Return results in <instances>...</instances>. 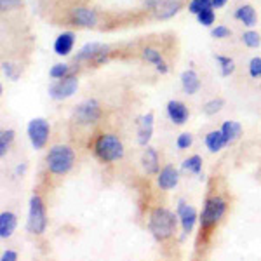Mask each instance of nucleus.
Segmentation results:
<instances>
[{
    "label": "nucleus",
    "mask_w": 261,
    "mask_h": 261,
    "mask_svg": "<svg viewBox=\"0 0 261 261\" xmlns=\"http://www.w3.org/2000/svg\"><path fill=\"white\" fill-rule=\"evenodd\" d=\"M178 220V214L171 213L169 209L155 207L148 216V230L157 241H167L174 235Z\"/></svg>",
    "instance_id": "f257e3e1"
},
{
    "label": "nucleus",
    "mask_w": 261,
    "mask_h": 261,
    "mask_svg": "<svg viewBox=\"0 0 261 261\" xmlns=\"http://www.w3.org/2000/svg\"><path fill=\"white\" fill-rule=\"evenodd\" d=\"M92 150H94V155L101 162H107V164L120 161L124 157V145L119 140V136H115L112 133L99 134L96 138L94 145H92Z\"/></svg>",
    "instance_id": "f03ea898"
},
{
    "label": "nucleus",
    "mask_w": 261,
    "mask_h": 261,
    "mask_svg": "<svg viewBox=\"0 0 261 261\" xmlns=\"http://www.w3.org/2000/svg\"><path fill=\"white\" fill-rule=\"evenodd\" d=\"M75 162V153L68 145H54L45 155V164H47L49 172L56 176L66 174Z\"/></svg>",
    "instance_id": "7ed1b4c3"
},
{
    "label": "nucleus",
    "mask_w": 261,
    "mask_h": 261,
    "mask_svg": "<svg viewBox=\"0 0 261 261\" xmlns=\"http://www.w3.org/2000/svg\"><path fill=\"white\" fill-rule=\"evenodd\" d=\"M226 213V202L221 199V197H209L204 204V209H202L200 214V226L202 230H209L213 226L218 225V221L225 216Z\"/></svg>",
    "instance_id": "20e7f679"
},
{
    "label": "nucleus",
    "mask_w": 261,
    "mask_h": 261,
    "mask_svg": "<svg viewBox=\"0 0 261 261\" xmlns=\"http://www.w3.org/2000/svg\"><path fill=\"white\" fill-rule=\"evenodd\" d=\"M47 228V218H45L44 202L39 195H32L30 199V211H28L27 230L33 235H42Z\"/></svg>",
    "instance_id": "39448f33"
},
{
    "label": "nucleus",
    "mask_w": 261,
    "mask_h": 261,
    "mask_svg": "<svg viewBox=\"0 0 261 261\" xmlns=\"http://www.w3.org/2000/svg\"><path fill=\"white\" fill-rule=\"evenodd\" d=\"M101 119V107L96 99H86L73 110V120L79 125H91Z\"/></svg>",
    "instance_id": "423d86ee"
},
{
    "label": "nucleus",
    "mask_w": 261,
    "mask_h": 261,
    "mask_svg": "<svg viewBox=\"0 0 261 261\" xmlns=\"http://www.w3.org/2000/svg\"><path fill=\"white\" fill-rule=\"evenodd\" d=\"M28 140H30L32 146L35 150H42L49 141V134H50V125L45 119H32L28 122Z\"/></svg>",
    "instance_id": "0eeeda50"
},
{
    "label": "nucleus",
    "mask_w": 261,
    "mask_h": 261,
    "mask_svg": "<svg viewBox=\"0 0 261 261\" xmlns=\"http://www.w3.org/2000/svg\"><path fill=\"white\" fill-rule=\"evenodd\" d=\"M77 87H79V79L75 73H70L66 75L65 79H60L54 84L49 86V96L56 101H61V99H68L71 96L77 92Z\"/></svg>",
    "instance_id": "6e6552de"
},
{
    "label": "nucleus",
    "mask_w": 261,
    "mask_h": 261,
    "mask_svg": "<svg viewBox=\"0 0 261 261\" xmlns=\"http://www.w3.org/2000/svg\"><path fill=\"white\" fill-rule=\"evenodd\" d=\"M176 214H178V218H179L183 233H190V231L193 230V226H195V223H197V218H199V216H197L195 207L188 205L187 202L181 199L178 202V209H176Z\"/></svg>",
    "instance_id": "1a4fd4ad"
},
{
    "label": "nucleus",
    "mask_w": 261,
    "mask_h": 261,
    "mask_svg": "<svg viewBox=\"0 0 261 261\" xmlns=\"http://www.w3.org/2000/svg\"><path fill=\"white\" fill-rule=\"evenodd\" d=\"M71 21L82 28H94L98 24V14L89 7H75L71 11Z\"/></svg>",
    "instance_id": "9d476101"
},
{
    "label": "nucleus",
    "mask_w": 261,
    "mask_h": 261,
    "mask_svg": "<svg viewBox=\"0 0 261 261\" xmlns=\"http://www.w3.org/2000/svg\"><path fill=\"white\" fill-rule=\"evenodd\" d=\"M166 110H167V117H169L174 125H183L185 122L188 120V117H190V112H188L187 105L176 99H171L169 103H167Z\"/></svg>",
    "instance_id": "9b49d317"
},
{
    "label": "nucleus",
    "mask_w": 261,
    "mask_h": 261,
    "mask_svg": "<svg viewBox=\"0 0 261 261\" xmlns=\"http://www.w3.org/2000/svg\"><path fill=\"white\" fill-rule=\"evenodd\" d=\"M178 181H179V172L172 166L162 167L157 174V185L161 190H172L178 185Z\"/></svg>",
    "instance_id": "f8f14e48"
},
{
    "label": "nucleus",
    "mask_w": 261,
    "mask_h": 261,
    "mask_svg": "<svg viewBox=\"0 0 261 261\" xmlns=\"http://www.w3.org/2000/svg\"><path fill=\"white\" fill-rule=\"evenodd\" d=\"M153 134V113H146L138 120V145L148 146Z\"/></svg>",
    "instance_id": "ddd939ff"
},
{
    "label": "nucleus",
    "mask_w": 261,
    "mask_h": 261,
    "mask_svg": "<svg viewBox=\"0 0 261 261\" xmlns=\"http://www.w3.org/2000/svg\"><path fill=\"white\" fill-rule=\"evenodd\" d=\"M73 45H75V33L73 32H63L56 37L53 49L58 56H68L71 50H73Z\"/></svg>",
    "instance_id": "4468645a"
},
{
    "label": "nucleus",
    "mask_w": 261,
    "mask_h": 261,
    "mask_svg": "<svg viewBox=\"0 0 261 261\" xmlns=\"http://www.w3.org/2000/svg\"><path fill=\"white\" fill-rule=\"evenodd\" d=\"M141 166L146 174H150V176L159 174V155H157V151H155V148L146 146L141 155Z\"/></svg>",
    "instance_id": "2eb2a0df"
},
{
    "label": "nucleus",
    "mask_w": 261,
    "mask_h": 261,
    "mask_svg": "<svg viewBox=\"0 0 261 261\" xmlns=\"http://www.w3.org/2000/svg\"><path fill=\"white\" fill-rule=\"evenodd\" d=\"M181 87L185 94H197L200 91V79L193 70H185L181 73Z\"/></svg>",
    "instance_id": "dca6fc26"
},
{
    "label": "nucleus",
    "mask_w": 261,
    "mask_h": 261,
    "mask_svg": "<svg viewBox=\"0 0 261 261\" xmlns=\"http://www.w3.org/2000/svg\"><path fill=\"white\" fill-rule=\"evenodd\" d=\"M233 16H235V19L241 21L242 24H246V27H249V28H252L256 23H258V16H256L254 7L249 6V4H244V6L237 7L233 12Z\"/></svg>",
    "instance_id": "f3484780"
},
{
    "label": "nucleus",
    "mask_w": 261,
    "mask_h": 261,
    "mask_svg": "<svg viewBox=\"0 0 261 261\" xmlns=\"http://www.w3.org/2000/svg\"><path fill=\"white\" fill-rule=\"evenodd\" d=\"M226 145H228V141H226L221 129L211 130V133H207V136H205V146H207V150L211 151V153H218V151H221Z\"/></svg>",
    "instance_id": "a211bd4d"
},
{
    "label": "nucleus",
    "mask_w": 261,
    "mask_h": 261,
    "mask_svg": "<svg viewBox=\"0 0 261 261\" xmlns=\"http://www.w3.org/2000/svg\"><path fill=\"white\" fill-rule=\"evenodd\" d=\"M16 225H18V220H16V214L4 211L0 214V237L2 239H9L16 230Z\"/></svg>",
    "instance_id": "6ab92c4d"
},
{
    "label": "nucleus",
    "mask_w": 261,
    "mask_h": 261,
    "mask_svg": "<svg viewBox=\"0 0 261 261\" xmlns=\"http://www.w3.org/2000/svg\"><path fill=\"white\" fill-rule=\"evenodd\" d=\"M183 4L181 0H162L161 7L157 9V18L159 19H171L181 11Z\"/></svg>",
    "instance_id": "aec40b11"
},
{
    "label": "nucleus",
    "mask_w": 261,
    "mask_h": 261,
    "mask_svg": "<svg viewBox=\"0 0 261 261\" xmlns=\"http://www.w3.org/2000/svg\"><path fill=\"white\" fill-rule=\"evenodd\" d=\"M143 58H145L146 61L151 63V65L157 68V71H161V73H167L169 71V66L166 65V61H164V58H162V54L159 53L157 49H153V47H145L143 49Z\"/></svg>",
    "instance_id": "412c9836"
},
{
    "label": "nucleus",
    "mask_w": 261,
    "mask_h": 261,
    "mask_svg": "<svg viewBox=\"0 0 261 261\" xmlns=\"http://www.w3.org/2000/svg\"><path fill=\"white\" fill-rule=\"evenodd\" d=\"M101 47H103V44H99V42H87V44L82 45L81 50L77 53V56H75V63H82V61L91 63Z\"/></svg>",
    "instance_id": "4be33fe9"
},
{
    "label": "nucleus",
    "mask_w": 261,
    "mask_h": 261,
    "mask_svg": "<svg viewBox=\"0 0 261 261\" xmlns=\"http://www.w3.org/2000/svg\"><path fill=\"white\" fill-rule=\"evenodd\" d=\"M221 130H223V134H225L226 141L233 143V141H237L239 138H241L242 125L239 124V122H235V120H226L225 124L221 125Z\"/></svg>",
    "instance_id": "5701e85b"
},
{
    "label": "nucleus",
    "mask_w": 261,
    "mask_h": 261,
    "mask_svg": "<svg viewBox=\"0 0 261 261\" xmlns=\"http://www.w3.org/2000/svg\"><path fill=\"white\" fill-rule=\"evenodd\" d=\"M75 70H77V66H70L66 63H56V65L50 66L49 77L54 79V81H60V79H65L66 75L75 73Z\"/></svg>",
    "instance_id": "b1692460"
},
{
    "label": "nucleus",
    "mask_w": 261,
    "mask_h": 261,
    "mask_svg": "<svg viewBox=\"0 0 261 261\" xmlns=\"http://www.w3.org/2000/svg\"><path fill=\"white\" fill-rule=\"evenodd\" d=\"M216 58V61L220 63V73H221V77H230L231 73L235 71V63L231 58H226V56H214Z\"/></svg>",
    "instance_id": "393cba45"
},
{
    "label": "nucleus",
    "mask_w": 261,
    "mask_h": 261,
    "mask_svg": "<svg viewBox=\"0 0 261 261\" xmlns=\"http://www.w3.org/2000/svg\"><path fill=\"white\" fill-rule=\"evenodd\" d=\"M183 169L188 172H193V174H200L202 172V157L200 155H192L187 161L183 162Z\"/></svg>",
    "instance_id": "a878e982"
},
{
    "label": "nucleus",
    "mask_w": 261,
    "mask_h": 261,
    "mask_svg": "<svg viewBox=\"0 0 261 261\" xmlns=\"http://www.w3.org/2000/svg\"><path fill=\"white\" fill-rule=\"evenodd\" d=\"M241 39H242V42H244V45H247V47H251V49L259 47V44H261L259 33H258V32H252V30L244 32Z\"/></svg>",
    "instance_id": "bb28decb"
},
{
    "label": "nucleus",
    "mask_w": 261,
    "mask_h": 261,
    "mask_svg": "<svg viewBox=\"0 0 261 261\" xmlns=\"http://www.w3.org/2000/svg\"><path fill=\"white\" fill-rule=\"evenodd\" d=\"M12 140H14V130L12 129L2 130V134H0V157H4L7 153Z\"/></svg>",
    "instance_id": "cd10ccee"
},
{
    "label": "nucleus",
    "mask_w": 261,
    "mask_h": 261,
    "mask_svg": "<svg viewBox=\"0 0 261 261\" xmlns=\"http://www.w3.org/2000/svg\"><path fill=\"white\" fill-rule=\"evenodd\" d=\"M197 19L202 27H213L214 19H216V14H214V7H209V9H204L197 14Z\"/></svg>",
    "instance_id": "c85d7f7f"
},
{
    "label": "nucleus",
    "mask_w": 261,
    "mask_h": 261,
    "mask_svg": "<svg viewBox=\"0 0 261 261\" xmlns=\"http://www.w3.org/2000/svg\"><path fill=\"white\" fill-rule=\"evenodd\" d=\"M223 107H225V101H223L221 98L211 99V101H207V103L204 105V113H205V115H216L218 112H221Z\"/></svg>",
    "instance_id": "c756f323"
},
{
    "label": "nucleus",
    "mask_w": 261,
    "mask_h": 261,
    "mask_svg": "<svg viewBox=\"0 0 261 261\" xmlns=\"http://www.w3.org/2000/svg\"><path fill=\"white\" fill-rule=\"evenodd\" d=\"M209 7H213V2L211 0H190V4H188V11L192 12V14H199L200 11L204 9H209Z\"/></svg>",
    "instance_id": "7c9ffc66"
},
{
    "label": "nucleus",
    "mask_w": 261,
    "mask_h": 261,
    "mask_svg": "<svg viewBox=\"0 0 261 261\" xmlns=\"http://www.w3.org/2000/svg\"><path fill=\"white\" fill-rule=\"evenodd\" d=\"M193 143V136L190 133H181L178 136V140H176V148L178 150H187L190 148Z\"/></svg>",
    "instance_id": "2f4dec72"
},
{
    "label": "nucleus",
    "mask_w": 261,
    "mask_h": 261,
    "mask_svg": "<svg viewBox=\"0 0 261 261\" xmlns=\"http://www.w3.org/2000/svg\"><path fill=\"white\" fill-rule=\"evenodd\" d=\"M249 75H251L252 79L261 77V58H258V56L251 58V61H249Z\"/></svg>",
    "instance_id": "473e14b6"
},
{
    "label": "nucleus",
    "mask_w": 261,
    "mask_h": 261,
    "mask_svg": "<svg viewBox=\"0 0 261 261\" xmlns=\"http://www.w3.org/2000/svg\"><path fill=\"white\" fill-rule=\"evenodd\" d=\"M2 71L4 75H6L7 79H11V81H18V70L14 68V63H9V61H4L2 63Z\"/></svg>",
    "instance_id": "72a5a7b5"
},
{
    "label": "nucleus",
    "mask_w": 261,
    "mask_h": 261,
    "mask_svg": "<svg viewBox=\"0 0 261 261\" xmlns=\"http://www.w3.org/2000/svg\"><path fill=\"white\" fill-rule=\"evenodd\" d=\"M231 35V30L226 27H223V24H218L216 28H213V37L214 39H228V37Z\"/></svg>",
    "instance_id": "f704fd0d"
},
{
    "label": "nucleus",
    "mask_w": 261,
    "mask_h": 261,
    "mask_svg": "<svg viewBox=\"0 0 261 261\" xmlns=\"http://www.w3.org/2000/svg\"><path fill=\"white\" fill-rule=\"evenodd\" d=\"M23 4V0H0V7L2 11H9V9H16Z\"/></svg>",
    "instance_id": "c9c22d12"
},
{
    "label": "nucleus",
    "mask_w": 261,
    "mask_h": 261,
    "mask_svg": "<svg viewBox=\"0 0 261 261\" xmlns=\"http://www.w3.org/2000/svg\"><path fill=\"white\" fill-rule=\"evenodd\" d=\"M161 4H162V0H145L143 6H145V9H148V11H157L159 7H161Z\"/></svg>",
    "instance_id": "e433bc0d"
},
{
    "label": "nucleus",
    "mask_w": 261,
    "mask_h": 261,
    "mask_svg": "<svg viewBox=\"0 0 261 261\" xmlns=\"http://www.w3.org/2000/svg\"><path fill=\"white\" fill-rule=\"evenodd\" d=\"M18 259V252L14 251H6L2 254V261H16Z\"/></svg>",
    "instance_id": "4c0bfd02"
},
{
    "label": "nucleus",
    "mask_w": 261,
    "mask_h": 261,
    "mask_svg": "<svg viewBox=\"0 0 261 261\" xmlns=\"http://www.w3.org/2000/svg\"><path fill=\"white\" fill-rule=\"evenodd\" d=\"M211 2H213L214 9H221V7L226 6V2H228V0H211Z\"/></svg>",
    "instance_id": "58836bf2"
},
{
    "label": "nucleus",
    "mask_w": 261,
    "mask_h": 261,
    "mask_svg": "<svg viewBox=\"0 0 261 261\" xmlns=\"http://www.w3.org/2000/svg\"><path fill=\"white\" fill-rule=\"evenodd\" d=\"M24 171H27V164H23V166H18V167H16V174H23Z\"/></svg>",
    "instance_id": "ea45409f"
}]
</instances>
